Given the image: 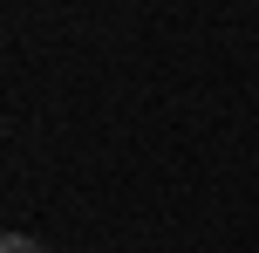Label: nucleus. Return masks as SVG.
<instances>
[{
	"label": "nucleus",
	"mask_w": 259,
	"mask_h": 253,
	"mask_svg": "<svg viewBox=\"0 0 259 253\" xmlns=\"http://www.w3.org/2000/svg\"><path fill=\"white\" fill-rule=\"evenodd\" d=\"M0 253H48V246H34L27 233H7V246H0Z\"/></svg>",
	"instance_id": "nucleus-1"
}]
</instances>
